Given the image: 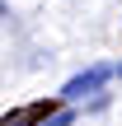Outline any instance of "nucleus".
<instances>
[{
    "label": "nucleus",
    "instance_id": "f257e3e1",
    "mask_svg": "<svg viewBox=\"0 0 122 126\" xmlns=\"http://www.w3.org/2000/svg\"><path fill=\"white\" fill-rule=\"evenodd\" d=\"M108 75H113V70H108V65H89V70H85V75H75V79H71V84H66V89H61V98H66V103H80V98H85V94H99V89H103V79H108Z\"/></svg>",
    "mask_w": 122,
    "mask_h": 126
},
{
    "label": "nucleus",
    "instance_id": "f03ea898",
    "mask_svg": "<svg viewBox=\"0 0 122 126\" xmlns=\"http://www.w3.org/2000/svg\"><path fill=\"white\" fill-rule=\"evenodd\" d=\"M71 122H75V112H71V108H56V112H52L42 126H71Z\"/></svg>",
    "mask_w": 122,
    "mask_h": 126
},
{
    "label": "nucleus",
    "instance_id": "7ed1b4c3",
    "mask_svg": "<svg viewBox=\"0 0 122 126\" xmlns=\"http://www.w3.org/2000/svg\"><path fill=\"white\" fill-rule=\"evenodd\" d=\"M118 75H122V65H118Z\"/></svg>",
    "mask_w": 122,
    "mask_h": 126
}]
</instances>
